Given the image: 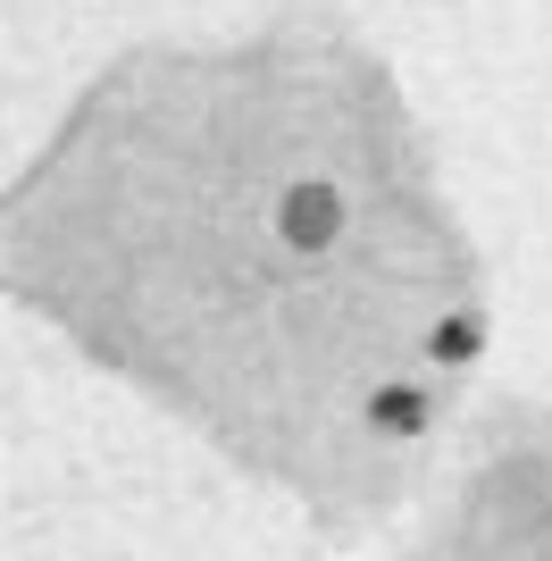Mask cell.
Here are the masks:
<instances>
[{"instance_id":"7a4b0ae2","label":"cell","mask_w":552,"mask_h":561,"mask_svg":"<svg viewBox=\"0 0 552 561\" xmlns=\"http://www.w3.org/2000/svg\"><path fill=\"white\" fill-rule=\"evenodd\" d=\"M427 420H436V402H427V386H418V377H393V386H377V394H368V427H377V436H393V445L427 436Z\"/></svg>"},{"instance_id":"6da1fadb","label":"cell","mask_w":552,"mask_h":561,"mask_svg":"<svg viewBox=\"0 0 552 561\" xmlns=\"http://www.w3.org/2000/svg\"><path fill=\"white\" fill-rule=\"evenodd\" d=\"M276 234H285L294 252H326V243L344 234V193L326 185V176L285 185V193H276Z\"/></svg>"},{"instance_id":"3957f363","label":"cell","mask_w":552,"mask_h":561,"mask_svg":"<svg viewBox=\"0 0 552 561\" xmlns=\"http://www.w3.org/2000/svg\"><path fill=\"white\" fill-rule=\"evenodd\" d=\"M427 352H436V369H469V360L485 352V319L478 310H444L436 335H427Z\"/></svg>"}]
</instances>
